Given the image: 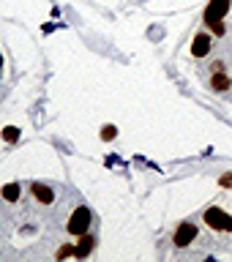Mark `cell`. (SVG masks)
<instances>
[{"label": "cell", "instance_id": "6da1fadb", "mask_svg": "<svg viewBox=\"0 0 232 262\" xmlns=\"http://www.w3.org/2000/svg\"><path fill=\"white\" fill-rule=\"evenodd\" d=\"M200 241V229H197L194 221H180L175 227V232H172V243H175V249H188L192 243Z\"/></svg>", "mask_w": 232, "mask_h": 262}, {"label": "cell", "instance_id": "8992f818", "mask_svg": "<svg viewBox=\"0 0 232 262\" xmlns=\"http://www.w3.org/2000/svg\"><path fill=\"white\" fill-rule=\"evenodd\" d=\"M221 183H224V186H232V178H224V180H221Z\"/></svg>", "mask_w": 232, "mask_h": 262}, {"label": "cell", "instance_id": "277c9868", "mask_svg": "<svg viewBox=\"0 0 232 262\" xmlns=\"http://www.w3.org/2000/svg\"><path fill=\"white\" fill-rule=\"evenodd\" d=\"M205 88L216 96H224L232 88V74L229 71H210V77H205Z\"/></svg>", "mask_w": 232, "mask_h": 262}, {"label": "cell", "instance_id": "5b68a950", "mask_svg": "<svg viewBox=\"0 0 232 262\" xmlns=\"http://www.w3.org/2000/svg\"><path fill=\"white\" fill-rule=\"evenodd\" d=\"M0 74H3V55H0ZM0 96H3V88H0Z\"/></svg>", "mask_w": 232, "mask_h": 262}, {"label": "cell", "instance_id": "7a4b0ae2", "mask_svg": "<svg viewBox=\"0 0 232 262\" xmlns=\"http://www.w3.org/2000/svg\"><path fill=\"white\" fill-rule=\"evenodd\" d=\"M205 224H208L210 229H219V232H232V216L229 213H224L221 208H208L202 213Z\"/></svg>", "mask_w": 232, "mask_h": 262}, {"label": "cell", "instance_id": "3957f363", "mask_svg": "<svg viewBox=\"0 0 232 262\" xmlns=\"http://www.w3.org/2000/svg\"><path fill=\"white\" fill-rule=\"evenodd\" d=\"M213 49H216V38L210 36L208 30H200L194 36V44H192V55L197 60H205L208 55H213Z\"/></svg>", "mask_w": 232, "mask_h": 262}]
</instances>
